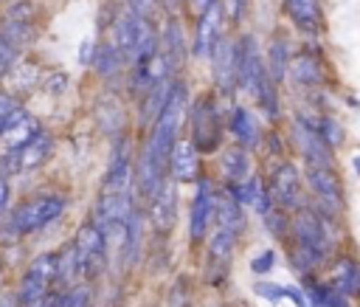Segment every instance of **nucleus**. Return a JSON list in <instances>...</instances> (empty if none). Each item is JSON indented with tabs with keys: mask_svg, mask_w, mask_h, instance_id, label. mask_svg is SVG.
Returning <instances> with one entry per match:
<instances>
[{
	"mask_svg": "<svg viewBox=\"0 0 360 307\" xmlns=\"http://www.w3.org/2000/svg\"><path fill=\"white\" fill-rule=\"evenodd\" d=\"M332 220L335 217L323 214L312 203L290 214V262L301 276L326 265L332 253Z\"/></svg>",
	"mask_w": 360,
	"mask_h": 307,
	"instance_id": "nucleus-1",
	"label": "nucleus"
},
{
	"mask_svg": "<svg viewBox=\"0 0 360 307\" xmlns=\"http://www.w3.org/2000/svg\"><path fill=\"white\" fill-rule=\"evenodd\" d=\"M186 127H188V138L194 141L200 155L219 152L222 138H225V115H222V107H219V96L205 90L197 99H191Z\"/></svg>",
	"mask_w": 360,
	"mask_h": 307,
	"instance_id": "nucleus-2",
	"label": "nucleus"
},
{
	"mask_svg": "<svg viewBox=\"0 0 360 307\" xmlns=\"http://www.w3.org/2000/svg\"><path fill=\"white\" fill-rule=\"evenodd\" d=\"M304 183L315 200V208H321L329 217H338L343 211V183L332 163H307Z\"/></svg>",
	"mask_w": 360,
	"mask_h": 307,
	"instance_id": "nucleus-3",
	"label": "nucleus"
},
{
	"mask_svg": "<svg viewBox=\"0 0 360 307\" xmlns=\"http://www.w3.org/2000/svg\"><path fill=\"white\" fill-rule=\"evenodd\" d=\"M264 183H267V192H270L273 203L281 206L284 211L292 214V211L307 206V183H304L301 169L292 161H278L270 169V177Z\"/></svg>",
	"mask_w": 360,
	"mask_h": 307,
	"instance_id": "nucleus-4",
	"label": "nucleus"
},
{
	"mask_svg": "<svg viewBox=\"0 0 360 307\" xmlns=\"http://www.w3.org/2000/svg\"><path fill=\"white\" fill-rule=\"evenodd\" d=\"M65 211V197L59 194H42V197H31L22 206H17L14 217H11V228L17 234H31L45 228L48 223L59 220Z\"/></svg>",
	"mask_w": 360,
	"mask_h": 307,
	"instance_id": "nucleus-5",
	"label": "nucleus"
},
{
	"mask_svg": "<svg viewBox=\"0 0 360 307\" xmlns=\"http://www.w3.org/2000/svg\"><path fill=\"white\" fill-rule=\"evenodd\" d=\"M73 248L79 253L84 279H96V276L104 273V268H107V237L93 220L79 225V231L73 237Z\"/></svg>",
	"mask_w": 360,
	"mask_h": 307,
	"instance_id": "nucleus-6",
	"label": "nucleus"
},
{
	"mask_svg": "<svg viewBox=\"0 0 360 307\" xmlns=\"http://www.w3.org/2000/svg\"><path fill=\"white\" fill-rule=\"evenodd\" d=\"M211 76L217 96H233L239 90V54H236V39L219 37L214 51H211Z\"/></svg>",
	"mask_w": 360,
	"mask_h": 307,
	"instance_id": "nucleus-7",
	"label": "nucleus"
},
{
	"mask_svg": "<svg viewBox=\"0 0 360 307\" xmlns=\"http://www.w3.org/2000/svg\"><path fill=\"white\" fill-rule=\"evenodd\" d=\"M214 203H217V186L211 177H200L194 183V197H191V208H188V239L194 245H200L214 223Z\"/></svg>",
	"mask_w": 360,
	"mask_h": 307,
	"instance_id": "nucleus-8",
	"label": "nucleus"
},
{
	"mask_svg": "<svg viewBox=\"0 0 360 307\" xmlns=\"http://www.w3.org/2000/svg\"><path fill=\"white\" fill-rule=\"evenodd\" d=\"M236 54H239V90H245L248 96H256L262 90V84L270 79L256 37L253 34H245L236 42Z\"/></svg>",
	"mask_w": 360,
	"mask_h": 307,
	"instance_id": "nucleus-9",
	"label": "nucleus"
},
{
	"mask_svg": "<svg viewBox=\"0 0 360 307\" xmlns=\"http://www.w3.org/2000/svg\"><path fill=\"white\" fill-rule=\"evenodd\" d=\"M205 276L211 282H222L231 270V259H233V251H236V242L239 237L233 231H225L219 225H211L208 237H205Z\"/></svg>",
	"mask_w": 360,
	"mask_h": 307,
	"instance_id": "nucleus-10",
	"label": "nucleus"
},
{
	"mask_svg": "<svg viewBox=\"0 0 360 307\" xmlns=\"http://www.w3.org/2000/svg\"><path fill=\"white\" fill-rule=\"evenodd\" d=\"M290 141L295 146V152L307 161V163H332V149L326 146V141L321 138L318 127H315V118H304V115H295L292 118V127H290Z\"/></svg>",
	"mask_w": 360,
	"mask_h": 307,
	"instance_id": "nucleus-11",
	"label": "nucleus"
},
{
	"mask_svg": "<svg viewBox=\"0 0 360 307\" xmlns=\"http://www.w3.org/2000/svg\"><path fill=\"white\" fill-rule=\"evenodd\" d=\"M174 186L177 183L172 177H166L163 186L146 203V220H149V225L158 237L172 234L174 225H177V192H174Z\"/></svg>",
	"mask_w": 360,
	"mask_h": 307,
	"instance_id": "nucleus-12",
	"label": "nucleus"
},
{
	"mask_svg": "<svg viewBox=\"0 0 360 307\" xmlns=\"http://www.w3.org/2000/svg\"><path fill=\"white\" fill-rule=\"evenodd\" d=\"M222 17H225V11H222V0L214 3L211 8H205L202 14H197L194 34H191V42H188L191 56H197V59H208V56H211L217 39L222 37V23H225Z\"/></svg>",
	"mask_w": 360,
	"mask_h": 307,
	"instance_id": "nucleus-13",
	"label": "nucleus"
},
{
	"mask_svg": "<svg viewBox=\"0 0 360 307\" xmlns=\"http://www.w3.org/2000/svg\"><path fill=\"white\" fill-rule=\"evenodd\" d=\"M169 177L174 183H197L202 177V158L200 149L188 135H180L169 155Z\"/></svg>",
	"mask_w": 360,
	"mask_h": 307,
	"instance_id": "nucleus-14",
	"label": "nucleus"
},
{
	"mask_svg": "<svg viewBox=\"0 0 360 307\" xmlns=\"http://www.w3.org/2000/svg\"><path fill=\"white\" fill-rule=\"evenodd\" d=\"M217 172H219V180L222 186H233V183H242L253 175V158H250V149L233 144V146H222L217 152Z\"/></svg>",
	"mask_w": 360,
	"mask_h": 307,
	"instance_id": "nucleus-15",
	"label": "nucleus"
},
{
	"mask_svg": "<svg viewBox=\"0 0 360 307\" xmlns=\"http://www.w3.org/2000/svg\"><path fill=\"white\" fill-rule=\"evenodd\" d=\"M225 127L233 135V144H239V146H245L250 152L262 144V127H259V121H256L250 107H242V104L231 107L228 118H225Z\"/></svg>",
	"mask_w": 360,
	"mask_h": 307,
	"instance_id": "nucleus-16",
	"label": "nucleus"
},
{
	"mask_svg": "<svg viewBox=\"0 0 360 307\" xmlns=\"http://www.w3.org/2000/svg\"><path fill=\"white\" fill-rule=\"evenodd\" d=\"M287 79H290L292 84H298V87L312 90V87H321V84L326 82V70H323V62H321L315 54L301 51V54H292Z\"/></svg>",
	"mask_w": 360,
	"mask_h": 307,
	"instance_id": "nucleus-17",
	"label": "nucleus"
},
{
	"mask_svg": "<svg viewBox=\"0 0 360 307\" xmlns=\"http://www.w3.org/2000/svg\"><path fill=\"white\" fill-rule=\"evenodd\" d=\"M326 284L340 293L343 299L346 296H360V262L354 256H338L329 268V276H326Z\"/></svg>",
	"mask_w": 360,
	"mask_h": 307,
	"instance_id": "nucleus-18",
	"label": "nucleus"
},
{
	"mask_svg": "<svg viewBox=\"0 0 360 307\" xmlns=\"http://www.w3.org/2000/svg\"><path fill=\"white\" fill-rule=\"evenodd\" d=\"M48 155H51V135H48L45 130H37V135H34L28 144H22L20 149L11 152L8 166H11L14 172H17V169H34V166H39Z\"/></svg>",
	"mask_w": 360,
	"mask_h": 307,
	"instance_id": "nucleus-19",
	"label": "nucleus"
},
{
	"mask_svg": "<svg viewBox=\"0 0 360 307\" xmlns=\"http://www.w3.org/2000/svg\"><path fill=\"white\" fill-rule=\"evenodd\" d=\"M37 130H39L37 121H34L22 107H14L11 115L6 118V127H3L0 135H3V144L14 152V149H20L22 144H28V141L37 135Z\"/></svg>",
	"mask_w": 360,
	"mask_h": 307,
	"instance_id": "nucleus-20",
	"label": "nucleus"
},
{
	"mask_svg": "<svg viewBox=\"0 0 360 307\" xmlns=\"http://www.w3.org/2000/svg\"><path fill=\"white\" fill-rule=\"evenodd\" d=\"M284 14L292 20L295 28L301 31H315L321 28L323 11H321V0H281Z\"/></svg>",
	"mask_w": 360,
	"mask_h": 307,
	"instance_id": "nucleus-21",
	"label": "nucleus"
},
{
	"mask_svg": "<svg viewBox=\"0 0 360 307\" xmlns=\"http://www.w3.org/2000/svg\"><path fill=\"white\" fill-rule=\"evenodd\" d=\"M160 51L166 54V59L172 62V68L177 70V68H183V59H186V54L191 51L188 48V42H186V37H183V28H180V23H177V17H169L166 20V25H163V31H160Z\"/></svg>",
	"mask_w": 360,
	"mask_h": 307,
	"instance_id": "nucleus-22",
	"label": "nucleus"
},
{
	"mask_svg": "<svg viewBox=\"0 0 360 307\" xmlns=\"http://www.w3.org/2000/svg\"><path fill=\"white\" fill-rule=\"evenodd\" d=\"M290 59H292V51H290V42L284 37H273L270 45H267V56H264V65H267V76L278 84L287 79V70H290Z\"/></svg>",
	"mask_w": 360,
	"mask_h": 307,
	"instance_id": "nucleus-23",
	"label": "nucleus"
},
{
	"mask_svg": "<svg viewBox=\"0 0 360 307\" xmlns=\"http://www.w3.org/2000/svg\"><path fill=\"white\" fill-rule=\"evenodd\" d=\"M141 248H143V211H141V206H135L132 214H129V220H127L124 242H121V253H124V265L127 268L138 259Z\"/></svg>",
	"mask_w": 360,
	"mask_h": 307,
	"instance_id": "nucleus-24",
	"label": "nucleus"
},
{
	"mask_svg": "<svg viewBox=\"0 0 360 307\" xmlns=\"http://www.w3.org/2000/svg\"><path fill=\"white\" fill-rule=\"evenodd\" d=\"M79 279H84V273H82L79 253H76V248H73V242H70V245H65V248L56 253V284L68 290V287L79 284Z\"/></svg>",
	"mask_w": 360,
	"mask_h": 307,
	"instance_id": "nucleus-25",
	"label": "nucleus"
},
{
	"mask_svg": "<svg viewBox=\"0 0 360 307\" xmlns=\"http://www.w3.org/2000/svg\"><path fill=\"white\" fill-rule=\"evenodd\" d=\"M90 65L96 68V73H98V76L110 79V76L121 73V68L127 65V59H124V54L118 51V45H115V42H101V45L96 48V54H93V62H90Z\"/></svg>",
	"mask_w": 360,
	"mask_h": 307,
	"instance_id": "nucleus-26",
	"label": "nucleus"
},
{
	"mask_svg": "<svg viewBox=\"0 0 360 307\" xmlns=\"http://www.w3.org/2000/svg\"><path fill=\"white\" fill-rule=\"evenodd\" d=\"M304 296H307L309 307H346V299L340 293H335L326 282H318V279L304 282Z\"/></svg>",
	"mask_w": 360,
	"mask_h": 307,
	"instance_id": "nucleus-27",
	"label": "nucleus"
},
{
	"mask_svg": "<svg viewBox=\"0 0 360 307\" xmlns=\"http://www.w3.org/2000/svg\"><path fill=\"white\" fill-rule=\"evenodd\" d=\"M0 39L8 48H22L34 39V25L28 20H6L3 28H0Z\"/></svg>",
	"mask_w": 360,
	"mask_h": 307,
	"instance_id": "nucleus-28",
	"label": "nucleus"
},
{
	"mask_svg": "<svg viewBox=\"0 0 360 307\" xmlns=\"http://www.w3.org/2000/svg\"><path fill=\"white\" fill-rule=\"evenodd\" d=\"M253 101L259 104V110H262L270 121H278V110H281V104H278V84H276L273 79H267V82L262 84V90L253 96Z\"/></svg>",
	"mask_w": 360,
	"mask_h": 307,
	"instance_id": "nucleus-29",
	"label": "nucleus"
},
{
	"mask_svg": "<svg viewBox=\"0 0 360 307\" xmlns=\"http://www.w3.org/2000/svg\"><path fill=\"white\" fill-rule=\"evenodd\" d=\"M262 220H264V228L276 237V239H287L290 237V211H284L281 206H270L264 214H262Z\"/></svg>",
	"mask_w": 360,
	"mask_h": 307,
	"instance_id": "nucleus-30",
	"label": "nucleus"
},
{
	"mask_svg": "<svg viewBox=\"0 0 360 307\" xmlns=\"http://www.w3.org/2000/svg\"><path fill=\"white\" fill-rule=\"evenodd\" d=\"M51 307H90V287L87 284H73L62 293H53Z\"/></svg>",
	"mask_w": 360,
	"mask_h": 307,
	"instance_id": "nucleus-31",
	"label": "nucleus"
},
{
	"mask_svg": "<svg viewBox=\"0 0 360 307\" xmlns=\"http://www.w3.org/2000/svg\"><path fill=\"white\" fill-rule=\"evenodd\" d=\"M315 127H318V132H321V138L326 141L329 149H335V146L343 144V127H340L332 115H321V118H315Z\"/></svg>",
	"mask_w": 360,
	"mask_h": 307,
	"instance_id": "nucleus-32",
	"label": "nucleus"
},
{
	"mask_svg": "<svg viewBox=\"0 0 360 307\" xmlns=\"http://www.w3.org/2000/svg\"><path fill=\"white\" fill-rule=\"evenodd\" d=\"M191 304V290H188V279L180 276L172 290H169V307H188Z\"/></svg>",
	"mask_w": 360,
	"mask_h": 307,
	"instance_id": "nucleus-33",
	"label": "nucleus"
},
{
	"mask_svg": "<svg viewBox=\"0 0 360 307\" xmlns=\"http://www.w3.org/2000/svg\"><path fill=\"white\" fill-rule=\"evenodd\" d=\"M273 265H276V251H273V248H264V251H259V253L250 259V270H253L256 276L270 273Z\"/></svg>",
	"mask_w": 360,
	"mask_h": 307,
	"instance_id": "nucleus-34",
	"label": "nucleus"
},
{
	"mask_svg": "<svg viewBox=\"0 0 360 307\" xmlns=\"http://www.w3.org/2000/svg\"><path fill=\"white\" fill-rule=\"evenodd\" d=\"M253 290H256L259 299H267V301H281L284 299V287L276 284V282H267V279H259L253 284Z\"/></svg>",
	"mask_w": 360,
	"mask_h": 307,
	"instance_id": "nucleus-35",
	"label": "nucleus"
},
{
	"mask_svg": "<svg viewBox=\"0 0 360 307\" xmlns=\"http://www.w3.org/2000/svg\"><path fill=\"white\" fill-rule=\"evenodd\" d=\"M222 11L231 17V23H239L248 11V0H222Z\"/></svg>",
	"mask_w": 360,
	"mask_h": 307,
	"instance_id": "nucleus-36",
	"label": "nucleus"
},
{
	"mask_svg": "<svg viewBox=\"0 0 360 307\" xmlns=\"http://www.w3.org/2000/svg\"><path fill=\"white\" fill-rule=\"evenodd\" d=\"M17 104L11 101V96H6V93H0V132H3V127H6V118L11 115V110H14Z\"/></svg>",
	"mask_w": 360,
	"mask_h": 307,
	"instance_id": "nucleus-37",
	"label": "nucleus"
},
{
	"mask_svg": "<svg viewBox=\"0 0 360 307\" xmlns=\"http://www.w3.org/2000/svg\"><path fill=\"white\" fill-rule=\"evenodd\" d=\"M11 59H14V48H8V45L0 39V73H6V68L11 65Z\"/></svg>",
	"mask_w": 360,
	"mask_h": 307,
	"instance_id": "nucleus-38",
	"label": "nucleus"
},
{
	"mask_svg": "<svg viewBox=\"0 0 360 307\" xmlns=\"http://www.w3.org/2000/svg\"><path fill=\"white\" fill-rule=\"evenodd\" d=\"M6 206H8V180L0 177V214L6 211Z\"/></svg>",
	"mask_w": 360,
	"mask_h": 307,
	"instance_id": "nucleus-39",
	"label": "nucleus"
},
{
	"mask_svg": "<svg viewBox=\"0 0 360 307\" xmlns=\"http://www.w3.org/2000/svg\"><path fill=\"white\" fill-rule=\"evenodd\" d=\"M188 3H191V8H194L197 14H202L205 8H211V6H214V3H219V0H188Z\"/></svg>",
	"mask_w": 360,
	"mask_h": 307,
	"instance_id": "nucleus-40",
	"label": "nucleus"
},
{
	"mask_svg": "<svg viewBox=\"0 0 360 307\" xmlns=\"http://www.w3.org/2000/svg\"><path fill=\"white\" fill-rule=\"evenodd\" d=\"M166 11H169V17H174V11H177V6H180V0H158Z\"/></svg>",
	"mask_w": 360,
	"mask_h": 307,
	"instance_id": "nucleus-41",
	"label": "nucleus"
},
{
	"mask_svg": "<svg viewBox=\"0 0 360 307\" xmlns=\"http://www.w3.org/2000/svg\"><path fill=\"white\" fill-rule=\"evenodd\" d=\"M352 166H354V172H357V175H360V152H357V155H354V161H352Z\"/></svg>",
	"mask_w": 360,
	"mask_h": 307,
	"instance_id": "nucleus-42",
	"label": "nucleus"
},
{
	"mask_svg": "<svg viewBox=\"0 0 360 307\" xmlns=\"http://www.w3.org/2000/svg\"><path fill=\"white\" fill-rule=\"evenodd\" d=\"M51 299H53V296H51Z\"/></svg>",
	"mask_w": 360,
	"mask_h": 307,
	"instance_id": "nucleus-43",
	"label": "nucleus"
}]
</instances>
